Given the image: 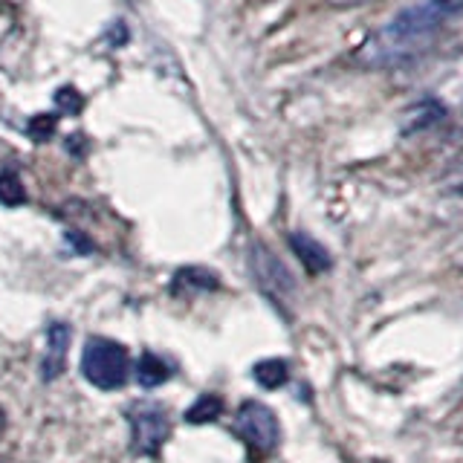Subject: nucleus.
I'll return each mask as SVG.
<instances>
[{"label": "nucleus", "instance_id": "f257e3e1", "mask_svg": "<svg viewBox=\"0 0 463 463\" xmlns=\"http://www.w3.org/2000/svg\"><path fill=\"white\" fill-rule=\"evenodd\" d=\"M460 9L463 0H417L362 43L359 61L365 67H402L414 61Z\"/></svg>", "mask_w": 463, "mask_h": 463}, {"label": "nucleus", "instance_id": "f03ea898", "mask_svg": "<svg viewBox=\"0 0 463 463\" xmlns=\"http://www.w3.org/2000/svg\"><path fill=\"white\" fill-rule=\"evenodd\" d=\"M81 376L101 391H116L130 376V356L113 339H90L81 354Z\"/></svg>", "mask_w": 463, "mask_h": 463}, {"label": "nucleus", "instance_id": "7ed1b4c3", "mask_svg": "<svg viewBox=\"0 0 463 463\" xmlns=\"http://www.w3.org/2000/svg\"><path fill=\"white\" fill-rule=\"evenodd\" d=\"M235 431L241 434V440L250 446L252 458H264L272 455L275 446L281 440V426H279V417L264 402H243L238 409L235 417Z\"/></svg>", "mask_w": 463, "mask_h": 463}, {"label": "nucleus", "instance_id": "20e7f679", "mask_svg": "<svg viewBox=\"0 0 463 463\" xmlns=\"http://www.w3.org/2000/svg\"><path fill=\"white\" fill-rule=\"evenodd\" d=\"M130 426H134V449L139 455H154L171 431L168 414L159 405H137L130 411Z\"/></svg>", "mask_w": 463, "mask_h": 463}, {"label": "nucleus", "instance_id": "39448f33", "mask_svg": "<svg viewBox=\"0 0 463 463\" xmlns=\"http://www.w3.org/2000/svg\"><path fill=\"white\" fill-rule=\"evenodd\" d=\"M252 269H255V275H258L260 287H264L267 293L275 296V298L289 296V293L296 289V281H293V275L287 272V267H284L275 255H269L267 250H260V246H255Z\"/></svg>", "mask_w": 463, "mask_h": 463}, {"label": "nucleus", "instance_id": "423d86ee", "mask_svg": "<svg viewBox=\"0 0 463 463\" xmlns=\"http://www.w3.org/2000/svg\"><path fill=\"white\" fill-rule=\"evenodd\" d=\"M67 347H70V327L67 325H50L47 330V351L41 356V376L52 383L55 376H61L67 365Z\"/></svg>", "mask_w": 463, "mask_h": 463}, {"label": "nucleus", "instance_id": "0eeeda50", "mask_svg": "<svg viewBox=\"0 0 463 463\" xmlns=\"http://www.w3.org/2000/svg\"><path fill=\"white\" fill-rule=\"evenodd\" d=\"M289 250L296 252V258L304 264V269L313 272V275L327 272L330 264H333V260H330V252L325 250V246L318 243L316 238L304 235V232H293V235H289Z\"/></svg>", "mask_w": 463, "mask_h": 463}, {"label": "nucleus", "instance_id": "6e6552de", "mask_svg": "<svg viewBox=\"0 0 463 463\" xmlns=\"http://www.w3.org/2000/svg\"><path fill=\"white\" fill-rule=\"evenodd\" d=\"M221 287L217 275L212 269L203 267H185L171 279V293L174 296H185V293H212V289Z\"/></svg>", "mask_w": 463, "mask_h": 463}, {"label": "nucleus", "instance_id": "1a4fd4ad", "mask_svg": "<svg viewBox=\"0 0 463 463\" xmlns=\"http://www.w3.org/2000/svg\"><path fill=\"white\" fill-rule=\"evenodd\" d=\"M252 376H255V383L260 388H281L287 380H289V368H287V362L284 359H260L258 365L252 368Z\"/></svg>", "mask_w": 463, "mask_h": 463}, {"label": "nucleus", "instance_id": "9d476101", "mask_svg": "<svg viewBox=\"0 0 463 463\" xmlns=\"http://www.w3.org/2000/svg\"><path fill=\"white\" fill-rule=\"evenodd\" d=\"M223 414V400L217 394H203L200 400H194V405H188L185 411V423L192 426H206V423H214L217 417Z\"/></svg>", "mask_w": 463, "mask_h": 463}, {"label": "nucleus", "instance_id": "9b49d317", "mask_svg": "<svg viewBox=\"0 0 463 463\" xmlns=\"http://www.w3.org/2000/svg\"><path fill=\"white\" fill-rule=\"evenodd\" d=\"M168 365L159 356L154 354H142L139 362H137V383L142 388H156V385H163L168 380Z\"/></svg>", "mask_w": 463, "mask_h": 463}, {"label": "nucleus", "instance_id": "f8f14e48", "mask_svg": "<svg viewBox=\"0 0 463 463\" xmlns=\"http://www.w3.org/2000/svg\"><path fill=\"white\" fill-rule=\"evenodd\" d=\"M0 203L4 206H24L26 203V188H24V180L18 171L12 168H4L0 171Z\"/></svg>", "mask_w": 463, "mask_h": 463}, {"label": "nucleus", "instance_id": "ddd939ff", "mask_svg": "<svg viewBox=\"0 0 463 463\" xmlns=\"http://www.w3.org/2000/svg\"><path fill=\"white\" fill-rule=\"evenodd\" d=\"M55 128H58V119L52 113H38V116L29 119L26 134H29V139H35V142H47V139H52Z\"/></svg>", "mask_w": 463, "mask_h": 463}, {"label": "nucleus", "instance_id": "4468645a", "mask_svg": "<svg viewBox=\"0 0 463 463\" xmlns=\"http://www.w3.org/2000/svg\"><path fill=\"white\" fill-rule=\"evenodd\" d=\"M55 105L64 116H79L81 108H84V99H81V93L76 90V87H61V90L55 93Z\"/></svg>", "mask_w": 463, "mask_h": 463}, {"label": "nucleus", "instance_id": "2eb2a0df", "mask_svg": "<svg viewBox=\"0 0 463 463\" xmlns=\"http://www.w3.org/2000/svg\"><path fill=\"white\" fill-rule=\"evenodd\" d=\"M443 188H446L449 194H463V156H458V163L446 171Z\"/></svg>", "mask_w": 463, "mask_h": 463}, {"label": "nucleus", "instance_id": "dca6fc26", "mask_svg": "<svg viewBox=\"0 0 463 463\" xmlns=\"http://www.w3.org/2000/svg\"><path fill=\"white\" fill-rule=\"evenodd\" d=\"M333 9H356V6H365L373 4V0H327Z\"/></svg>", "mask_w": 463, "mask_h": 463}, {"label": "nucleus", "instance_id": "f3484780", "mask_svg": "<svg viewBox=\"0 0 463 463\" xmlns=\"http://www.w3.org/2000/svg\"><path fill=\"white\" fill-rule=\"evenodd\" d=\"M67 241H70L72 246H76L79 252H90V250H93V246H90V241H81V235H76V232H70V235H67Z\"/></svg>", "mask_w": 463, "mask_h": 463}, {"label": "nucleus", "instance_id": "a211bd4d", "mask_svg": "<svg viewBox=\"0 0 463 463\" xmlns=\"http://www.w3.org/2000/svg\"><path fill=\"white\" fill-rule=\"evenodd\" d=\"M4 429H6V414H4V409H0V434H4Z\"/></svg>", "mask_w": 463, "mask_h": 463}]
</instances>
